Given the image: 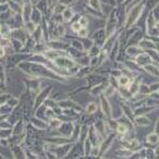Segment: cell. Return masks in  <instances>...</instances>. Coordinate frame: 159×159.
<instances>
[{"label": "cell", "mask_w": 159, "mask_h": 159, "mask_svg": "<svg viewBox=\"0 0 159 159\" xmlns=\"http://www.w3.org/2000/svg\"><path fill=\"white\" fill-rule=\"evenodd\" d=\"M159 89V82H156V83H152V85L148 86V91L149 93H152V92H157Z\"/></svg>", "instance_id": "obj_29"}, {"label": "cell", "mask_w": 159, "mask_h": 159, "mask_svg": "<svg viewBox=\"0 0 159 159\" xmlns=\"http://www.w3.org/2000/svg\"><path fill=\"white\" fill-rule=\"evenodd\" d=\"M152 16H154V18L156 19V21H158L159 20V3L152 10Z\"/></svg>", "instance_id": "obj_30"}, {"label": "cell", "mask_w": 159, "mask_h": 159, "mask_svg": "<svg viewBox=\"0 0 159 159\" xmlns=\"http://www.w3.org/2000/svg\"><path fill=\"white\" fill-rule=\"evenodd\" d=\"M116 92H117V89H116V86H113V85L109 84V85H107L106 89H105L104 95L106 96L107 98H109V97H111V96L115 95Z\"/></svg>", "instance_id": "obj_20"}, {"label": "cell", "mask_w": 159, "mask_h": 159, "mask_svg": "<svg viewBox=\"0 0 159 159\" xmlns=\"http://www.w3.org/2000/svg\"><path fill=\"white\" fill-rule=\"evenodd\" d=\"M82 45H83V50H84V52H87V51L92 48V46L94 45V42H93V39H89V38L85 37L82 39Z\"/></svg>", "instance_id": "obj_19"}, {"label": "cell", "mask_w": 159, "mask_h": 159, "mask_svg": "<svg viewBox=\"0 0 159 159\" xmlns=\"http://www.w3.org/2000/svg\"><path fill=\"white\" fill-rule=\"evenodd\" d=\"M156 107H152V106H146V107H141V108H136L134 110V115L135 116H144L146 113L152 111Z\"/></svg>", "instance_id": "obj_13"}, {"label": "cell", "mask_w": 159, "mask_h": 159, "mask_svg": "<svg viewBox=\"0 0 159 159\" xmlns=\"http://www.w3.org/2000/svg\"><path fill=\"white\" fill-rule=\"evenodd\" d=\"M71 46H72L73 48L76 49V50H79V51H84V50H83L82 42H80V40H77V39H72V42H71Z\"/></svg>", "instance_id": "obj_25"}, {"label": "cell", "mask_w": 159, "mask_h": 159, "mask_svg": "<svg viewBox=\"0 0 159 159\" xmlns=\"http://www.w3.org/2000/svg\"><path fill=\"white\" fill-rule=\"evenodd\" d=\"M155 133H157V134H159V116H158V120H157L156 126H155Z\"/></svg>", "instance_id": "obj_34"}, {"label": "cell", "mask_w": 159, "mask_h": 159, "mask_svg": "<svg viewBox=\"0 0 159 159\" xmlns=\"http://www.w3.org/2000/svg\"><path fill=\"white\" fill-rule=\"evenodd\" d=\"M97 109H98V105L96 102H89L86 106L85 112H86V115H94L97 111Z\"/></svg>", "instance_id": "obj_21"}, {"label": "cell", "mask_w": 159, "mask_h": 159, "mask_svg": "<svg viewBox=\"0 0 159 159\" xmlns=\"http://www.w3.org/2000/svg\"><path fill=\"white\" fill-rule=\"evenodd\" d=\"M0 35H1V24H0Z\"/></svg>", "instance_id": "obj_38"}, {"label": "cell", "mask_w": 159, "mask_h": 159, "mask_svg": "<svg viewBox=\"0 0 159 159\" xmlns=\"http://www.w3.org/2000/svg\"><path fill=\"white\" fill-rule=\"evenodd\" d=\"M61 14H62V16H63V20L66 21V22H70V21L73 20V18H74L75 11L73 8H66Z\"/></svg>", "instance_id": "obj_12"}, {"label": "cell", "mask_w": 159, "mask_h": 159, "mask_svg": "<svg viewBox=\"0 0 159 159\" xmlns=\"http://www.w3.org/2000/svg\"><path fill=\"white\" fill-rule=\"evenodd\" d=\"M116 1H117V5H118V6L123 5V2H124V0H116Z\"/></svg>", "instance_id": "obj_36"}, {"label": "cell", "mask_w": 159, "mask_h": 159, "mask_svg": "<svg viewBox=\"0 0 159 159\" xmlns=\"http://www.w3.org/2000/svg\"><path fill=\"white\" fill-rule=\"evenodd\" d=\"M143 49L141 48V47L139 46V45H130V46L126 48L125 50V53L129 56V57H133L135 58L139 53L143 52Z\"/></svg>", "instance_id": "obj_9"}, {"label": "cell", "mask_w": 159, "mask_h": 159, "mask_svg": "<svg viewBox=\"0 0 159 159\" xmlns=\"http://www.w3.org/2000/svg\"><path fill=\"white\" fill-rule=\"evenodd\" d=\"M32 124L34 125V128L37 129V130H44L47 126V124L45 123V121L38 119V118H33L32 119Z\"/></svg>", "instance_id": "obj_15"}, {"label": "cell", "mask_w": 159, "mask_h": 159, "mask_svg": "<svg viewBox=\"0 0 159 159\" xmlns=\"http://www.w3.org/2000/svg\"><path fill=\"white\" fill-rule=\"evenodd\" d=\"M144 1L145 0H142L141 2L136 3L130 10L126 11V18L123 29H131V27L136 24L137 21L139 20V18L143 16L144 11H145V2Z\"/></svg>", "instance_id": "obj_1"}, {"label": "cell", "mask_w": 159, "mask_h": 159, "mask_svg": "<svg viewBox=\"0 0 159 159\" xmlns=\"http://www.w3.org/2000/svg\"><path fill=\"white\" fill-rule=\"evenodd\" d=\"M0 81H1L3 84L6 83V71H5L3 66H1V64H0Z\"/></svg>", "instance_id": "obj_28"}, {"label": "cell", "mask_w": 159, "mask_h": 159, "mask_svg": "<svg viewBox=\"0 0 159 159\" xmlns=\"http://www.w3.org/2000/svg\"><path fill=\"white\" fill-rule=\"evenodd\" d=\"M81 27H82V26L80 25V23L77 22V21H76V22H74L72 25H71V30H72V32H74V33H77V32H79L80 30H81Z\"/></svg>", "instance_id": "obj_31"}, {"label": "cell", "mask_w": 159, "mask_h": 159, "mask_svg": "<svg viewBox=\"0 0 159 159\" xmlns=\"http://www.w3.org/2000/svg\"><path fill=\"white\" fill-rule=\"evenodd\" d=\"M143 38H144V32L142 31L141 29H136V31L129 37V39H128L129 46H130V45H137Z\"/></svg>", "instance_id": "obj_5"}, {"label": "cell", "mask_w": 159, "mask_h": 159, "mask_svg": "<svg viewBox=\"0 0 159 159\" xmlns=\"http://www.w3.org/2000/svg\"><path fill=\"white\" fill-rule=\"evenodd\" d=\"M133 122L139 126H147L150 124V119L145 117V116H136V117L133 119Z\"/></svg>", "instance_id": "obj_10"}, {"label": "cell", "mask_w": 159, "mask_h": 159, "mask_svg": "<svg viewBox=\"0 0 159 159\" xmlns=\"http://www.w3.org/2000/svg\"><path fill=\"white\" fill-rule=\"evenodd\" d=\"M144 69H145L146 72H148L154 77H157V79L159 77V68L157 66H155V64H152V63H149L144 66Z\"/></svg>", "instance_id": "obj_11"}, {"label": "cell", "mask_w": 159, "mask_h": 159, "mask_svg": "<svg viewBox=\"0 0 159 159\" xmlns=\"http://www.w3.org/2000/svg\"><path fill=\"white\" fill-rule=\"evenodd\" d=\"M6 55V48H3L2 46H0V58H3Z\"/></svg>", "instance_id": "obj_33"}, {"label": "cell", "mask_w": 159, "mask_h": 159, "mask_svg": "<svg viewBox=\"0 0 159 159\" xmlns=\"http://www.w3.org/2000/svg\"><path fill=\"white\" fill-rule=\"evenodd\" d=\"M156 27H157V30L159 31V20L157 21V23H156Z\"/></svg>", "instance_id": "obj_37"}, {"label": "cell", "mask_w": 159, "mask_h": 159, "mask_svg": "<svg viewBox=\"0 0 159 159\" xmlns=\"http://www.w3.org/2000/svg\"><path fill=\"white\" fill-rule=\"evenodd\" d=\"M100 2L102 3H106L108 6H111V7H117V1L116 0H99Z\"/></svg>", "instance_id": "obj_32"}, {"label": "cell", "mask_w": 159, "mask_h": 159, "mask_svg": "<svg viewBox=\"0 0 159 159\" xmlns=\"http://www.w3.org/2000/svg\"><path fill=\"white\" fill-rule=\"evenodd\" d=\"M92 39H93L94 44L97 45V46H99L100 48H102V47L104 46L106 39H107L106 31H105V29L97 30V31L93 34V37H92Z\"/></svg>", "instance_id": "obj_2"}, {"label": "cell", "mask_w": 159, "mask_h": 159, "mask_svg": "<svg viewBox=\"0 0 159 159\" xmlns=\"http://www.w3.org/2000/svg\"><path fill=\"white\" fill-rule=\"evenodd\" d=\"M132 1H134V0H124V2H123V5L124 6H128L129 3H131Z\"/></svg>", "instance_id": "obj_35"}, {"label": "cell", "mask_w": 159, "mask_h": 159, "mask_svg": "<svg viewBox=\"0 0 159 159\" xmlns=\"http://www.w3.org/2000/svg\"><path fill=\"white\" fill-rule=\"evenodd\" d=\"M77 22L80 23V25H81L82 27H87L89 24V20L86 16H81L79 18V20H77Z\"/></svg>", "instance_id": "obj_24"}, {"label": "cell", "mask_w": 159, "mask_h": 159, "mask_svg": "<svg viewBox=\"0 0 159 159\" xmlns=\"http://www.w3.org/2000/svg\"><path fill=\"white\" fill-rule=\"evenodd\" d=\"M157 92H158V93H159V89H158V91H157Z\"/></svg>", "instance_id": "obj_39"}, {"label": "cell", "mask_w": 159, "mask_h": 159, "mask_svg": "<svg viewBox=\"0 0 159 159\" xmlns=\"http://www.w3.org/2000/svg\"><path fill=\"white\" fill-rule=\"evenodd\" d=\"M147 143L149 145H157L159 143V134L157 133H150L147 135Z\"/></svg>", "instance_id": "obj_16"}, {"label": "cell", "mask_w": 159, "mask_h": 159, "mask_svg": "<svg viewBox=\"0 0 159 159\" xmlns=\"http://www.w3.org/2000/svg\"><path fill=\"white\" fill-rule=\"evenodd\" d=\"M137 45H139L144 51L149 50V49H155V43L152 42V39H149L147 36H144V38Z\"/></svg>", "instance_id": "obj_8"}, {"label": "cell", "mask_w": 159, "mask_h": 159, "mask_svg": "<svg viewBox=\"0 0 159 159\" xmlns=\"http://www.w3.org/2000/svg\"><path fill=\"white\" fill-rule=\"evenodd\" d=\"M99 100H100V107H102V113H104L108 119H110L112 109H111V105L109 104V102H108V98L105 95H99Z\"/></svg>", "instance_id": "obj_4"}, {"label": "cell", "mask_w": 159, "mask_h": 159, "mask_svg": "<svg viewBox=\"0 0 159 159\" xmlns=\"http://www.w3.org/2000/svg\"><path fill=\"white\" fill-rule=\"evenodd\" d=\"M11 98V96L9 95V94H0V106L1 105H5V104H7L8 102V100Z\"/></svg>", "instance_id": "obj_27"}, {"label": "cell", "mask_w": 159, "mask_h": 159, "mask_svg": "<svg viewBox=\"0 0 159 159\" xmlns=\"http://www.w3.org/2000/svg\"><path fill=\"white\" fill-rule=\"evenodd\" d=\"M31 21H33L34 23L36 24H39V22L42 21V12L36 8V9H33L32 11V14H31Z\"/></svg>", "instance_id": "obj_14"}, {"label": "cell", "mask_w": 159, "mask_h": 159, "mask_svg": "<svg viewBox=\"0 0 159 159\" xmlns=\"http://www.w3.org/2000/svg\"><path fill=\"white\" fill-rule=\"evenodd\" d=\"M134 61L139 66H145L149 63H152V58H150V56L148 55V52H146V51H143V52L139 53V55L134 58Z\"/></svg>", "instance_id": "obj_3"}, {"label": "cell", "mask_w": 159, "mask_h": 159, "mask_svg": "<svg viewBox=\"0 0 159 159\" xmlns=\"http://www.w3.org/2000/svg\"><path fill=\"white\" fill-rule=\"evenodd\" d=\"M134 80L129 77L128 75L125 74H122V75H119L117 79V82H118V86H120V89H129L130 84L133 82Z\"/></svg>", "instance_id": "obj_6"}, {"label": "cell", "mask_w": 159, "mask_h": 159, "mask_svg": "<svg viewBox=\"0 0 159 159\" xmlns=\"http://www.w3.org/2000/svg\"><path fill=\"white\" fill-rule=\"evenodd\" d=\"M100 50H102V48H100L99 46H97V45L94 44L93 46H92V48L89 49L86 53L89 56V57H96V56H98L100 53Z\"/></svg>", "instance_id": "obj_22"}, {"label": "cell", "mask_w": 159, "mask_h": 159, "mask_svg": "<svg viewBox=\"0 0 159 159\" xmlns=\"http://www.w3.org/2000/svg\"><path fill=\"white\" fill-rule=\"evenodd\" d=\"M25 24V30H26V33L29 34H34V32L36 31V29H37V24L36 23H34L33 21H27V22L24 23Z\"/></svg>", "instance_id": "obj_17"}, {"label": "cell", "mask_w": 159, "mask_h": 159, "mask_svg": "<svg viewBox=\"0 0 159 159\" xmlns=\"http://www.w3.org/2000/svg\"><path fill=\"white\" fill-rule=\"evenodd\" d=\"M106 86H107L106 82H102V83H99V84L94 85V86H92V89H89V94H91V95H93V96L102 95V94L104 93Z\"/></svg>", "instance_id": "obj_7"}, {"label": "cell", "mask_w": 159, "mask_h": 159, "mask_svg": "<svg viewBox=\"0 0 159 159\" xmlns=\"http://www.w3.org/2000/svg\"><path fill=\"white\" fill-rule=\"evenodd\" d=\"M89 29L87 27H81V30H80L79 32H77V36L81 38H85V37H89Z\"/></svg>", "instance_id": "obj_26"}, {"label": "cell", "mask_w": 159, "mask_h": 159, "mask_svg": "<svg viewBox=\"0 0 159 159\" xmlns=\"http://www.w3.org/2000/svg\"><path fill=\"white\" fill-rule=\"evenodd\" d=\"M145 10L152 11L155 7L159 3V0H145Z\"/></svg>", "instance_id": "obj_23"}, {"label": "cell", "mask_w": 159, "mask_h": 159, "mask_svg": "<svg viewBox=\"0 0 159 159\" xmlns=\"http://www.w3.org/2000/svg\"><path fill=\"white\" fill-rule=\"evenodd\" d=\"M89 7L94 10H97L99 12H102V2H100L99 0H89Z\"/></svg>", "instance_id": "obj_18"}]
</instances>
